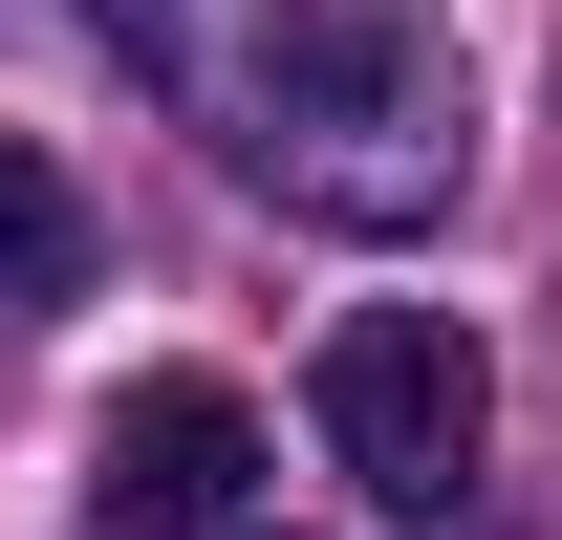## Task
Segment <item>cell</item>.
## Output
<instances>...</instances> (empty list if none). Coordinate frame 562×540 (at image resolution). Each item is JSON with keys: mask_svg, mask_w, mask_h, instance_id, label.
<instances>
[{"mask_svg": "<svg viewBox=\"0 0 562 540\" xmlns=\"http://www.w3.org/2000/svg\"><path fill=\"white\" fill-rule=\"evenodd\" d=\"M476 432H497V368L454 303H347L325 325V454L390 497V519H454L476 497Z\"/></svg>", "mask_w": 562, "mask_h": 540, "instance_id": "2", "label": "cell"}, {"mask_svg": "<svg viewBox=\"0 0 562 540\" xmlns=\"http://www.w3.org/2000/svg\"><path fill=\"white\" fill-rule=\"evenodd\" d=\"M87 260H109V216H87V173L44 131H0V325H44V303H87Z\"/></svg>", "mask_w": 562, "mask_h": 540, "instance_id": "4", "label": "cell"}, {"mask_svg": "<svg viewBox=\"0 0 562 540\" xmlns=\"http://www.w3.org/2000/svg\"><path fill=\"white\" fill-rule=\"evenodd\" d=\"M87 497H109V540H238V497H260V410L216 390V368H131L109 432H87Z\"/></svg>", "mask_w": 562, "mask_h": 540, "instance_id": "3", "label": "cell"}, {"mask_svg": "<svg viewBox=\"0 0 562 540\" xmlns=\"http://www.w3.org/2000/svg\"><path fill=\"white\" fill-rule=\"evenodd\" d=\"M238 22L260 44L173 66V87L260 151L281 195H325V216H432L454 195V66H432L412 0H238Z\"/></svg>", "mask_w": 562, "mask_h": 540, "instance_id": "1", "label": "cell"}]
</instances>
